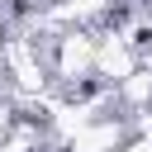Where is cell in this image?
<instances>
[{
	"label": "cell",
	"mask_w": 152,
	"mask_h": 152,
	"mask_svg": "<svg viewBox=\"0 0 152 152\" xmlns=\"http://www.w3.org/2000/svg\"><path fill=\"white\" fill-rule=\"evenodd\" d=\"M95 52H100V38H90L86 28H66L57 38V81L62 86H81L95 76Z\"/></svg>",
	"instance_id": "obj_1"
},
{
	"label": "cell",
	"mask_w": 152,
	"mask_h": 152,
	"mask_svg": "<svg viewBox=\"0 0 152 152\" xmlns=\"http://www.w3.org/2000/svg\"><path fill=\"white\" fill-rule=\"evenodd\" d=\"M138 66H142V52H138V43H133L128 33H119V28H114V33H104V38H100V52H95V76H104V81L119 90V86H124Z\"/></svg>",
	"instance_id": "obj_2"
},
{
	"label": "cell",
	"mask_w": 152,
	"mask_h": 152,
	"mask_svg": "<svg viewBox=\"0 0 152 152\" xmlns=\"http://www.w3.org/2000/svg\"><path fill=\"white\" fill-rule=\"evenodd\" d=\"M5 62H10V71H14V81H19L24 90H43L38 43H28V38H10V43H5Z\"/></svg>",
	"instance_id": "obj_3"
},
{
	"label": "cell",
	"mask_w": 152,
	"mask_h": 152,
	"mask_svg": "<svg viewBox=\"0 0 152 152\" xmlns=\"http://www.w3.org/2000/svg\"><path fill=\"white\" fill-rule=\"evenodd\" d=\"M124 138H128V128H124L119 119H95V124H86L66 147H71V152H119Z\"/></svg>",
	"instance_id": "obj_4"
},
{
	"label": "cell",
	"mask_w": 152,
	"mask_h": 152,
	"mask_svg": "<svg viewBox=\"0 0 152 152\" xmlns=\"http://www.w3.org/2000/svg\"><path fill=\"white\" fill-rule=\"evenodd\" d=\"M33 142H38V133L33 128H19V133H5L0 138V152H33Z\"/></svg>",
	"instance_id": "obj_5"
},
{
	"label": "cell",
	"mask_w": 152,
	"mask_h": 152,
	"mask_svg": "<svg viewBox=\"0 0 152 152\" xmlns=\"http://www.w3.org/2000/svg\"><path fill=\"white\" fill-rule=\"evenodd\" d=\"M119 152H152V133H138L133 142H124Z\"/></svg>",
	"instance_id": "obj_6"
},
{
	"label": "cell",
	"mask_w": 152,
	"mask_h": 152,
	"mask_svg": "<svg viewBox=\"0 0 152 152\" xmlns=\"http://www.w3.org/2000/svg\"><path fill=\"white\" fill-rule=\"evenodd\" d=\"M10 133V104H0V138Z\"/></svg>",
	"instance_id": "obj_7"
},
{
	"label": "cell",
	"mask_w": 152,
	"mask_h": 152,
	"mask_svg": "<svg viewBox=\"0 0 152 152\" xmlns=\"http://www.w3.org/2000/svg\"><path fill=\"white\" fill-rule=\"evenodd\" d=\"M5 43H10V38H5V33H0V57H5Z\"/></svg>",
	"instance_id": "obj_8"
}]
</instances>
